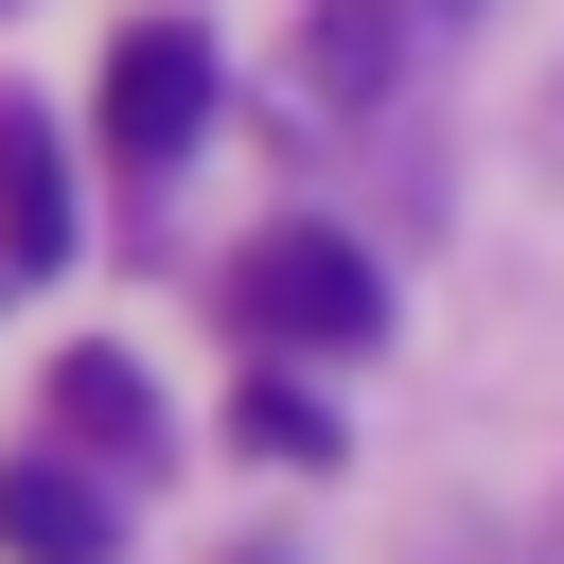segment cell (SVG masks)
<instances>
[{
    "mask_svg": "<svg viewBox=\"0 0 564 564\" xmlns=\"http://www.w3.org/2000/svg\"><path fill=\"white\" fill-rule=\"evenodd\" d=\"M0 546L18 564H106V494L70 458H0Z\"/></svg>",
    "mask_w": 564,
    "mask_h": 564,
    "instance_id": "cell-4",
    "label": "cell"
},
{
    "mask_svg": "<svg viewBox=\"0 0 564 564\" xmlns=\"http://www.w3.org/2000/svg\"><path fill=\"white\" fill-rule=\"evenodd\" d=\"M70 247V176H53V123L0 106V264H53Z\"/></svg>",
    "mask_w": 564,
    "mask_h": 564,
    "instance_id": "cell-6",
    "label": "cell"
},
{
    "mask_svg": "<svg viewBox=\"0 0 564 564\" xmlns=\"http://www.w3.org/2000/svg\"><path fill=\"white\" fill-rule=\"evenodd\" d=\"M229 423H247V458H335V423H317V405H300V388H247V405H229Z\"/></svg>",
    "mask_w": 564,
    "mask_h": 564,
    "instance_id": "cell-7",
    "label": "cell"
},
{
    "mask_svg": "<svg viewBox=\"0 0 564 564\" xmlns=\"http://www.w3.org/2000/svg\"><path fill=\"white\" fill-rule=\"evenodd\" d=\"M229 300H247V335H317V352H352V335L388 317V282H370V247H335V229H264Z\"/></svg>",
    "mask_w": 564,
    "mask_h": 564,
    "instance_id": "cell-1",
    "label": "cell"
},
{
    "mask_svg": "<svg viewBox=\"0 0 564 564\" xmlns=\"http://www.w3.org/2000/svg\"><path fill=\"white\" fill-rule=\"evenodd\" d=\"M53 423H70L88 458H141V441H159V388H141V352H70V370H53Z\"/></svg>",
    "mask_w": 564,
    "mask_h": 564,
    "instance_id": "cell-5",
    "label": "cell"
},
{
    "mask_svg": "<svg viewBox=\"0 0 564 564\" xmlns=\"http://www.w3.org/2000/svg\"><path fill=\"white\" fill-rule=\"evenodd\" d=\"M194 123H212V35H194V18H141V35L106 53V141H123V159H176Z\"/></svg>",
    "mask_w": 564,
    "mask_h": 564,
    "instance_id": "cell-2",
    "label": "cell"
},
{
    "mask_svg": "<svg viewBox=\"0 0 564 564\" xmlns=\"http://www.w3.org/2000/svg\"><path fill=\"white\" fill-rule=\"evenodd\" d=\"M388 70H405V0H317L300 18V88L317 106H388Z\"/></svg>",
    "mask_w": 564,
    "mask_h": 564,
    "instance_id": "cell-3",
    "label": "cell"
}]
</instances>
